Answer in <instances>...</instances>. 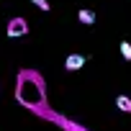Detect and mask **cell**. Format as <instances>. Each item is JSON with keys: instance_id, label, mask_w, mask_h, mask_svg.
Segmentation results:
<instances>
[{"instance_id": "obj_3", "label": "cell", "mask_w": 131, "mask_h": 131, "mask_svg": "<svg viewBox=\"0 0 131 131\" xmlns=\"http://www.w3.org/2000/svg\"><path fill=\"white\" fill-rule=\"evenodd\" d=\"M5 34H8L10 39L26 36V34H28V21H26V18H21V16L10 18V21H8V26H5Z\"/></svg>"}, {"instance_id": "obj_1", "label": "cell", "mask_w": 131, "mask_h": 131, "mask_svg": "<svg viewBox=\"0 0 131 131\" xmlns=\"http://www.w3.org/2000/svg\"><path fill=\"white\" fill-rule=\"evenodd\" d=\"M16 100L34 113L44 116L46 111V82L36 70H21L16 77Z\"/></svg>"}, {"instance_id": "obj_7", "label": "cell", "mask_w": 131, "mask_h": 131, "mask_svg": "<svg viewBox=\"0 0 131 131\" xmlns=\"http://www.w3.org/2000/svg\"><path fill=\"white\" fill-rule=\"evenodd\" d=\"M118 51H121V57H123V59H128V62H131V44H128V41H121V44H118Z\"/></svg>"}, {"instance_id": "obj_6", "label": "cell", "mask_w": 131, "mask_h": 131, "mask_svg": "<svg viewBox=\"0 0 131 131\" xmlns=\"http://www.w3.org/2000/svg\"><path fill=\"white\" fill-rule=\"evenodd\" d=\"M116 108L123 111V113H131V98L128 95H118L116 98Z\"/></svg>"}, {"instance_id": "obj_8", "label": "cell", "mask_w": 131, "mask_h": 131, "mask_svg": "<svg viewBox=\"0 0 131 131\" xmlns=\"http://www.w3.org/2000/svg\"><path fill=\"white\" fill-rule=\"evenodd\" d=\"M31 3H34V5L39 8V10H44V13H46V10L51 8V5H49V0H31Z\"/></svg>"}, {"instance_id": "obj_5", "label": "cell", "mask_w": 131, "mask_h": 131, "mask_svg": "<svg viewBox=\"0 0 131 131\" xmlns=\"http://www.w3.org/2000/svg\"><path fill=\"white\" fill-rule=\"evenodd\" d=\"M95 18H98V16H95V10H88V8H80V10H77V21H80V23H85V26H93V23H95Z\"/></svg>"}, {"instance_id": "obj_2", "label": "cell", "mask_w": 131, "mask_h": 131, "mask_svg": "<svg viewBox=\"0 0 131 131\" xmlns=\"http://www.w3.org/2000/svg\"><path fill=\"white\" fill-rule=\"evenodd\" d=\"M44 118H49V121H54L62 131H88L85 126H80V123H75L72 118H64V116H59V113H54V111H49L46 108V113H44Z\"/></svg>"}, {"instance_id": "obj_4", "label": "cell", "mask_w": 131, "mask_h": 131, "mask_svg": "<svg viewBox=\"0 0 131 131\" xmlns=\"http://www.w3.org/2000/svg\"><path fill=\"white\" fill-rule=\"evenodd\" d=\"M82 64H85V54H70L64 59V70L67 72H77V70H82Z\"/></svg>"}]
</instances>
